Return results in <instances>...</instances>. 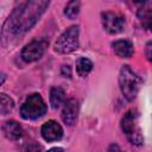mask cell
Here are the masks:
<instances>
[{
  "label": "cell",
  "instance_id": "cell-4",
  "mask_svg": "<svg viewBox=\"0 0 152 152\" xmlns=\"http://www.w3.org/2000/svg\"><path fill=\"white\" fill-rule=\"evenodd\" d=\"M45 113H46V104L42 99V96L37 93L28 95L20 108V114L23 119L26 120L38 119L43 116Z\"/></svg>",
  "mask_w": 152,
  "mask_h": 152
},
{
  "label": "cell",
  "instance_id": "cell-14",
  "mask_svg": "<svg viewBox=\"0 0 152 152\" xmlns=\"http://www.w3.org/2000/svg\"><path fill=\"white\" fill-rule=\"evenodd\" d=\"M139 18L145 28L152 32V8H144L139 11Z\"/></svg>",
  "mask_w": 152,
  "mask_h": 152
},
{
  "label": "cell",
  "instance_id": "cell-11",
  "mask_svg": "<svg viewBox=\"0 0 152 152\" xmlns=\"http://www.w3.org/2000/svg\"><path fill=\"white\" fill-rule=\"evenodd\" d=\"M2 132H4L6 138H8L11 140H15V139H19L21 137L23 128L17 121L10 120L2 125Z\"/></svg>",
  "mask_w": 152,
  "mask_h": 152
},
{
  "label": "cell",
  "instance_id": "cell-1",
  "mask_svg": "<svg viewBox=\"0 0 152 152\" xmlns=\"http://www.w3.org/2000/svg\"><path fill=\"white\" fill-rule=\"evenodd\" d=\"M49 1H26L20 4L8 18L6 28L13 34H20L28 31L44 13L49 6Z\"/></svg>",
  "mask_w": 152,
  "mask_h": 152
},
{
  "label": "cell",
  "instance_id": "cell-12",
  "mask_svg": "<svg viewBox=\"0 0 152 152\" xmlns=\"http://www.w3.org/2000/svg\"><path fill=\"white\" fill-rule=\"evenodd\" d=\"M65 101V93L61 87H53L50 90V103L52 108H58Z\"/></svg>",
  "mask_w": 152,
  "mask_h": 152
},
{
  "label": "cell",
  "instance_id": "cell-21",
  "mask_svg": "<svg viewBox=\"0 0 152 152\" xmlns=\"http://www.w3.org/2000/svg\"><path fill=\"white\" fill-rule=\"evenodd\" d=\"M48 152H64V151L61 147H53V148H50Z\"/></svg>",
  "mask_w": 152,
  "mask_h": 152
},
{
  "label": "cell",
  "instance_id": "cell-13",
  "mask_svg": "<svg viewBox=\"0 0 152 152\" xmlns=\"http://www.w3.org/2000/svg\"><path fill=\"white\" fill-rule=\"evenodd\" d=\"M93 69V63L90 59L86 58V57H81L77 62H76V70H77V74L82 77L87 76Z\"/></svg>",
  "mask_w": 152,
  "mask_h": 152
},
{
  "label": "cell",
  "instance_id": "cell-18",
  "mask_svg": "<svg viewBox=\"0 0 152 152\" xmlns=\"http://www.w3.org/2000/svg\"><path fill=\"white\" fill-rule=\"evenodd\" d=\"M145 55H146L147 59L152 62V42L147 43V45H146V49H145Z\"/></svg>",
  "mask_w": 152,
  "mask_h": 152
},
{
  "label": "cell",
  "instance_id": "cell-19",
  "mask_svg": "<svg viewBox=\"0 0 152 152\" xmlns=\"http://www.w3.org/2000/svg\"><path fill=\"white\" fill-rule=\"evenodd\" d=\"M62 74H63V76H65V77H70V75H71L70 66H69V65H63V68H62Z\"/></svg>",
  "mask_w": 152,
  "mask_h": 152
},
{
  "label": "cell",
  "instance_id": "cell-6",
  "mask_svg": "<svg viewBox=\"0 0 152 152\" xmlns=\"http://www.w3.org/2000/svg\"><path fill=\"white\" fill-rule=\"evenodd\" d=\"M48 46V42L45 39H36L32 40L31 43H28L21 51V57L25 62H34L37 59H39Z\"/></svg>",
  "mask_w": 152,
  "mask_h": 152
},
{
  "label": "cell",
  "instance_id": "cell-9",
  "mask_svg": "<svg viewBox=\"0 0 152 152\" xmlns=\"http://www.w3.org/2000/svg\"><path fill=\"white\" fill-rule=\"evenodd\" d=\"M78 114V102L75 99H69L65 101L63 110H62V120L68 126H72L76 122Z\"/></svg>",
  "mask_w": 152,
  "mask_h": 152
},
{
  "label": "cell",
  "instance_id": "cell-20",
  "mask_svg": "<svg viewBox=\"0 0 152 152\" xmlns=\"http://www.w3.org/2000/svg\"><path fill=\"white\" fill-rule=\"evenodd\" d=\"M107 152H122V150L119 147V145L112 144V145L108 147V151H107Z\"/></svg>",
  "mask_w": 152,
  "mask_h": 152
},
{
  "label": "cell",
  "instance_id": "cell-10",
  "mask_svg": "<svg viewBox=\"0 0 152 152\" xmlns=\"http://www.w3.org/2000/svg\"><path fill=\"white\" fill-rule=\"evenodd\" d=\"M112 46H113V50L115 51V53L119 57H122V58H129L134 52L133 44L129 40H126V39L116 40L112 44Z\"/></svg>",
  "mask_w": 152,
  "mask_h": 152
},
{
  "label": "cell",
  "instance_id": "cell-7",
  "mask_svg": "<svg viewBox=\"0 0 152 152\" xmlns=\"http://www.w3.org/2000/svg\"><path fill=\"white\" fill-rule=\"evenodd\" d=\"M101 18H102V25L108 33L116 34L124 31L125 19L121 14L108 11V12H103L101 14Z\"/></svg>",
  "mask_w": 152,
  "mask_h": 152
},
{
  "label": "cell",
  "instance_id": "cell-16",
  "mask_svg": "<svg viewBox=\"0 0 152 152\" xmlns=\"http://www.w3.org/2000/svg\"><path fill=\"white\" fill-rule=\"evenodd\" d=\"M13 100L8 97L6 94H1V104H0V112L2 115H6L8 112L12 110L13 108Z\"/></svg>",
  "mask_w": 152,
  "mask_h": 152
},
{
  "label": "cell",
  "instance_id": "cell-8",
  "mask_svg": "<svg viewBox=\"0 0 152 152\" xmlns=\"http://www.w3.org/2000/svg\"><path fill=\"white\" fill-rule=\"evenodd\" d=\"M42 135L46 141H56L62 138L63 129L57 121L50 120L42 126Z\"/></svg>",
  "mask_w": 152,
  "mask_h": 152
},
{
  "label": "cell",
  "instance_id": "cell-2",
  "mask_svg": "<svg viewBox=\"0 0 152 152\" xmlns=\"http://www.w3.org/2000/svg\"><path fill=\"white\" fill-rule=\"evenodd\" d=\"M119 84H120L121 93L126 97V100L132 101L135 99V96L139 91L141 80L128 65H124L120 70Z\"/></svg>",
  "mask_w": 152,
  "mask_h": 152
},
{
  "label": "cell",
  "instance_id": "cell-5",
  "mask_svg": "<svg viewBox=\"0 0 152 152\" xmlns=\"http://www.w3.org/2000/svg\"><path fill=\"white\" fill-rule=\"evenodd\" d=\"M78 26L66 28L55 43V51L58 53H70L78 48Z\"/></svg>",
  "mask_w": 152,
  "mask_h": 152
},
{
  "label": "cell",
  "instance_id": "cell-17",
  "mask_svg": "<svg viewBox=\"0 0 152 152\" xmlns=\"http://www.w3.org/2000/svg\"><path fill=\"white\" fill-rule=\"evenodd\" d=\"M23 152H42V147L34 141H32V142H27L24 145Z\"/></svg>",
  "mask_w": 152,
  "mask_h": 152
},
{
  "label": "cell",
  "instance_id": "cell-15",
  "mask_svg": "<svg viewBox=\"0 0 152 152\" xmlns=\"http://www.w3.org/2000/svg\"><path fill=\"white\" fill-rule=\"evenodd\" d=\"M80 12V1H70L68 2L65 10H64V14L70 18V19H74Z\"/></svg>",
  "mask_w": 152,
  "mask_h": 152
},
{
  "label": "cell",
  "instance_id": "cell-3",
  "mask_svg": "<svg viewBox=\"0 0 152 152\" xmlns=\"http://www.w3.org/2000/svg\"><path fill=\"white\" fill-rule=\"evenodd\" d=\"M138 116L139 115L137 110H128L121 120V128L124 133L126 134L129 142L137 146L141 145L144 141V138L138 124Z\"/></svg>",
  "mask_w": 152,
  "mask_h": 152
}]
</instances>
